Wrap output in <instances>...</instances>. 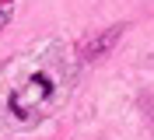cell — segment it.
Returning <instances> with one entry per match:
<instances>
[{
	"mask_svg": "<svg viewBox=\"0 0 154 140\" xmlns=\"http://www.w3.org/2000/svg\"><path fill=\"white\" fill-rule=\"evenodd\" d=\"M49 95H53V77L35 74L32 81H25V88H18V91L11 95V112L18 119H28V109H35L38 102H46Z\"/></svg>",
	"mask_w": 154,
	"mask_h": 140,
	"instance_id": "cell-1",
	"label": "cell"
},
{
	"mask_svg": "<svg viewBox=\"0 0 154 140\" xmlns=\"http://www.w3.org/2000/svg\"><path fill=\"white\" fill-rule=\"evenodd\" d=\"M119 35H123V25H112V28H105L98 39H91V42H84L81 46V56L84 60H98V56L105 53V49H112L116 42H119Z\"/></svg>",
	"mask_w": 154,
	"mask_h": 140,
	"instance_id": "cell-2",
	"label": "cell"
},
{
	"mask_svg": "<svg viewBox=\"0 0 154 140\" xmlns=\"http://www.w3.org/2000/svg\"><path fill=\"white\" fill-rule=\"evenodd\" d=\"M11 14H14V0H0V28L11 25Z\"/></svg>",
	"mask_w": 154,
	"mask_h": 140,
	"instance_id": "cell-3",
	"label": "cell"
}]
</instances>
